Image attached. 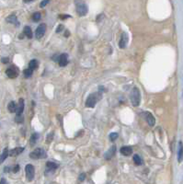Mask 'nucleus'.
Segmentation results:
<instances>
[{
  "mask_svg": "<svg viewBox=\"0 0 183 184\" xmlns=\"http://www.w3.org/2000/svg\"><path fill=\"white\" fill-rule=\"evenodd\" d=\"M6 74L9 78H15L18 75V70L15 65H12L11 67H9V68L6 70Z\"/></svg>",
  "mask_w": 183,
  "mask_h": 184,
  "instance_id": "nucleus-7",
  "label": "nucleus"
},
{
  "mask_svg": "<svg viewBox=\"0 0 183 184\" xmlns=\"http://www.w3.org/2000/svg\"><path fill=\"white\" fill-rule=\"evenodd\" d=\"M183 159V144L181 141L179 142V149H178V161L181 163Z\"/></svg>",
  "mask_w": 183,
  "mask_h": 184,
  "instance_id": "nucleus-15",
  "label": "nucleus"
},
{
  "mask_svg": "<svg viewBox=\"0 0 183 184\" xmlns=\"http://www.w3.org/2000/svg\"><path fill=\"white\" fill-rule=\"evenodd\" d=\"M121 154L123 155L125 157H128L130 155L132 154V148L131 147H122L120 150Z\"/></svg>",
  "mask_w": 183,
  "mask_h": 184,
  "instance_id": "nucleus-14",
  "label": "nucleus"
},
{
  "mask_svg": "<svg viewBox=\"0 0 183 184\" xmlns=\"http://www.w3.org/2000/svg\"><path fill=\"white\" fill-rule=\"evenodd\" d=\"M132 159H133V162L135 163V165H137V166H140V165H142V164H143L142 158H140V156H139V155H137V154L134 155Z\"/></svg>",
  "mask_w": 183,
  "mask_h": 184,
  "instance_id": "nucleus-22",
  "label": "nucleus"
},
{
  "mask_svg": "<svg viewBox=\"0 0 183 184\" xmlns=\"http://www.w3.org/2000/svg\"><path fill=\"white\" fill-rule=\"evenodd\" d=\"M128 41H129V38H128V35L127 33L123 32L122 34V37H121V40L119 42V47L121 49H124L125 47H126L127 43H128Z\"/></svg>",
  "mask_w": 183,
  "mask_h": 184,
  "instance_id": "nucleus-9",
  "label": "nucleus"
},
{
  "mask_svg": "<svg viewBox=\"0 0 183 184\" xmlns=\"http://www.w3.org/2000/svg\"><path fill=\"white\" fill-rule=\"evenodd\" d=\"M46 32V25L44 23H42L38 26V28L36 29L35 32V37L37 39H41L42 37H43V35L45 34Z\"/></svg>",
  "mask_w": 183,
  "mask_h": 184,
  "instance_id": "nucleus-6",
  "label": "nucleus"
},
{
  "mask_svg": "<svg viewBox=\"0 0 183 184\" xmlns=\"http://www.w3.org/2000/svg\"><path fill=\"white\" fill-rule=\"evenodd\" d=\"M57 167H58L57 166V164H55L53 162L49 161V162L46 163V169H47V170H49V171H54L57 169Z\"/></svg>",
  "mask_w": 183,
  "mask_h": 184,
  "instance_id": "nucleus-18",
  "label": "nucleus"
},
{
  "mask_svg": "<svg viewBox=\"0 0 183 184\" xmlns=\"http://www.w3.org/2000/svg\"><path fill=\"white\" fill-rule=\"evenodd\" d=\"M7 21L8 23H13V24H15L16 26H18V25H20V23H18V19H17V17H16L14 14L9 16V17L7 18Z\"/></svg>",
  "mask_w": 183,
  "mask_h": 184,
  "instance_id": "nucleus-17",
  "label": "nucleus"
},
{
  "mask_svg": "<svg viewBox=\"0 0 183 184\" xmlns=\"http://www.w3.org/2000/svg\"><path fill=\"white\" fill-rule=\"evenodd\" d=\"M24 35L27 36L29 39H31L33 37V33H32V31H31V27H29V26H26L24 27V32H23Z\"/></svg>",
  "mask_w": 183,
  "mask_h": 184,
  "instance_id": "nucleus-16",
  "label": "nucleus"
},
{
  "mask_svg": "<svg viewBox=\"0 0 183 184\" xmlns=\"http://www.w3.org/2000/svg\"><path fill=\"white\" fill-rule=\"evenodd\" d=\"M7 110H8L9 112H11V113L16 112V111H17V104L14 101H10V102L8 103V105H7Z\"/></svg>",
  "mask_w": 183,
  "mask_h": 184,
  "instance_id": "nucleus-19",
  "label": "nucleus"
},
{
  "mask_svg": "<svg viewBox=\"0 0 183 184\" xmlns=\"http://www.w3.org/2000/svg\"><path fill=\"white\" fill-rule=\"evenodd\" d=\"M8 153H9L8 149H7V148H5V150L3 151V153L0 155V164H2V163L6 160V158L8 157Z\"/></svg>",
  "mask_w": 183,
  "mask_h": 184,
  "instance_id": "nucleus-20",
  "label": "nucleus"
},
{
  "mask_svg": "<svg viewBox=\"0 0 183 184\" xmlns=\"http://www.w3.org/2000/svg\"><path fill=\"white\" fill-rule=\"evenodd\" d=\"M15 121L17 122H23V121H24V118H23V115H17L16 116V118H15Z\"/></svg>",
  "mask_w": 183,
  "mask_h": 184,
  "instance_id": "nucleus-27",
  "label": "nucleus"
},
{
  "mask_svg": "<svg viewBox=\"0 0 183 184\" xmlns=\"http://www.w3.org/2000/svg\"><path fill=\"white\" fill-rule=\"evenodd\" d=\"M130 99H131V102H132V106H134V107L139 106L140 101H141V94H140L139 89L136 88V87H134V88L132 89Z\"/></svg>",
  "mask_w": 183,
  "mask_h": 184,
  "instance_id": "nucleus-1",
  "label": "nucleus"
},
{
  "mask_svg": "<svg viewBox=\"0 0 183 184\" xmlns=\"http://www.w3.org/2000/svg\"><path fill=\"white\" fill-rule=\"evenodd\" d=\"M30 158L32 159H39V158H45L46 153L43 149L37 148L30 154Z\"/></svg>",
  "mask_w": 183,
  "mask_h": 184,
  "instance_id": "nucleus-3",
  "label": "nucleus"
},
{
  "mask_svg": "<svg viewBox=\"0 0 183 184\" xmlns=\"http://www.w3.org/2000/svg\"><path fill=\"white\" fill-rule=\"evenodd\" d=\"M25 172H26V178L29 181H31L34 179V175H35V169L34 167L31 164H29L25 167Z\"/></svg>",
  "mask_w": 183,
  "mask_h": 184,
  "instance_id": "nucleus-5",
  "label": "nucleus"
},
{
  "mask_svg": "<svg viewBox=\"0 0 183 184\" xmlns=\"http://www.w3.org/2000/svg\"><path fill=\"white\" fill-rule=\"evenodd\" d=\"M38 137H39V134H38V133H33V134L31 135V140H30V143H31V147H33L34 144H36Z\"/></svg>",
  "mask_w": 183,
  "mask_h": 184,
  "instance_id": "nucleus-23",
  "label": "nucleus"
},
{
  "mask_svg": "<svg viewBox=\"0 0 183 184\" xmlns=\"http://www.w3.org/2000/svg\"><path fill=\"white\" fill-rule=\"evenodd\" d=\"M23 111H24V100L20 99V100H18V105L17 106V111H16L17 115H22Z\"/></svg>",
  "mask_w": 183,
  "mask_h": 184,
  "instance_id": "nucleus-12",
  "label": "nucleus"
},
{
  "mask_svg": "<svg viewBox=\"0 0 183 184\" xmlns=\"http://www.w3.org/2000/svg\"><path fill=\"white\" fill-rule=\"evenodd\" d=\"M79 180L80 181H84L86 180V173H81L80 175H79Z\"/></svg>",
  "mask_w": 183,
  "mask_h": 184,
  "instance_id": "nucleus-29",
  "label": "nucleus"
},
{
  "mask_svg": "<svg viewBox=\"0 0 183 184\" xmlns=\"http://www.w3.org/2000/svg\"><path fill=\"white\" fill-rule=\"evenodd\" d=\"M65 36H66V37H68V36H69V32H65Z\"/></svg>",
  "mask_w": 183,
  "mask_h": 184,
  "instance_id": "nucleus-36",
  "label": "nucleus"
},
{
  "mask_svg": "<svg viewBox=\"0 0 183 184\" xmlns=\"http://www.w3.org/2000/svg\"><path fill=\"white\" fill-rule=\"evenodd\" d=\"M70 18L69 15H60V18L61 19H65V18Z\"/></svg>",
  "mask_w": 183,
  "mask_h": 184,
  "instance_id": "nucleus-34",
  "label": "nucleus"
},
{
  "mask_svg": "<svg viewBox=\"0 0 183 184\" xmlns=\"http://www.w3.org/2000/svg\"><path fill=\"white\" fill-rule=\"evenodd\" d=\"M1 62H2L3 64H7V63L9 62V59H8L7 57H5V58H2V59H1Z\"/></svg>",
  "mask_w": 183,
  "mask_h": 184,
  "instance_id": "nucleus-32",
  "label": "nucleus"
},
{
  "mask_svg": "<svg viewBox=\"0 0 183 184\" xmlns=\"http://www.w3.org/2000/svg\"><path fill=\"white\" fill-rule=\"evenodd\" d=\"M0 184H6V180H5V179H2L1 181H0Z\"/></svg>",
  "mask_w": 183,
  "mask_h": 184,
  "instance_id": "nucleus-35",
  "label": "nucleus"
},
{
  "mask_svg": "<svg viewBox=\"0 0 183 184\" xmlns=\"http://www.w3.org/2000/svg\"><path fill=\"white\" fill-rule=\"evenodd\" d=\"M53 133H51L50 134L47 135V143H51L52 140H53Z\"/></svg>",
  "mask_w": 183,
  "mask_h": 184,
  "instance_id": "nucleus-28",
  "label": "nucleus"
},
{
  "mask_svg": "<svg viewBox=\"0 0 183 184\" xmlns=\"http://www.w3.org/2000/svg\"><path fill=\"white\" fill-rule=\"evenodd\" d=\"M41 18H42V14H41L40 12L34 13V14H33V17H32L33 21H39L40 19H41Z\"/></svg>",
  "mask_w": 183,
  "mask_h": 184,
  "instance_id": "nucleus-26",
  "label": "nucleus"
},
{
  "mask_svg": "<svg viewBox=\"0 0 183 184\" xmlns=\"http://www.w3.org/2000/svg\"><path fill=\"white\" fill-rule=\"evenodd\" d=\"M144 115H146V120L147 123L150 125V126H154L155 123H156V119L153 116V114L146 111V112H144Z\"/></svg>",
  "mask_w": 183,
  "mask_h": 184,
  "instance_id": "nucleus-10",
  "label": "nucleus"
},
{
  "mask_svg": "<svg viewBox=\"0 0 183 184\" xmlns=\"http://www.w3.org/2000/svg\"><path fill=\"white\" fill-rule=\"evenodd\" d=\"M109 137H110V140L111 142H113V141H115L119 137V134H118V133H110Z\"/></svg>",
  "mask_w": 183,
  "mask_h": 184,
  "instance_id": "nucleus-25",
  "label": "nucleus"
},
{
  "mask_svg": "<svg viewBox=\"0 0 183 184\" xmlns=\"http://www.w3.org/2000/svg\"><path fill=\"white\" fill-rule=\"evenodd\" d=\"M89 11V7L88 5L85 4L84 2H79V3H76V12L81 17L86 16V13Z\"/></svg>",
  "mask_w": 183,
  "mask_h": 184,
  "instance_id": "nucleus-4",
  "label": "nucleus"
},
{
  "mask_svg": "<svg viewBox=\"0 0 183 184\" xmlns=\"http://www.w3.org/2000/svg\"><path fill=\"white\" fill-rule=\"evenodd\" d=\"M116 154V146H112L107 152L104 154V158L106 160H111Z\"/></svg>",
  "mask_w": 183,
  "mask_h": 184,
  "instance_id": "nucleus-8",
  "label": "nucleus"
},
{
  "mask_svg": "<svg viewBox=\"0 0 183 184\" xmlns=\"http://www.w3.org/2000/svg\"><path fill=\"white\" fill-rule=\"evenodd\" d=\"M18 170H20V165H16L14 168H13V172H18Z\"/></svg>",
  "mask_w": 183,
  "mask_h": 184,
  "instance_id": "nucleus-33",
  "label": "nucleus"
},
{
  "mask_svg": "<svg viewBox=\"0 0 183 184\" xmlns=\"http://www.w3.org/2000/svg\"><path fill=\"white\" fill-rule=\"evenodd\" d=\"M29 68L31 69V70H34V69H37L38 66H39V63H38L37 60H31L30 63H29Z\"/></svg>",
  "mask_w": 183,
  "mask_h": 184,
  "instance_id": "nucleus-21",
  "label": "nucleus"
},
{
  "mask_svg": "<svg viewBox=\"0 0 183 184\" xmlns=\"http://www.w3.org/2000/svg\"><path fill=\"white\" fill-rule=\"evenodd\" d=\"M58 63H59V65L62 66V67L65 66L67 64H68V57H67L66 54H63L59 56Z\"/></svg>",
  "mask_w": 183,
  "mask_h": 184,
  "instance_id": "nucleus-11",
  "label": "nucleus"
},
{
  "mask_svg": "<svg viewBox=\"0 0 183 184\" xmlns=\"http://www.w3.org/2000/svg\"><path fill=\"white\" fill-rule=\"evenodd\" d=\"M23 150H24V147H16V148H14V149L9 151L8 156H10V157H17V156H18V155H20V153H22Z\"/></svg>",
  "mask_w": 183,
  "mask_h": 184,
  "instance_id": "nucleus-13",
  "label": "nucleus"
},
{
  "mask_svg": "<svg viewBox=\"0 0 183 184\" xmlns=\"http://www.w3.org/2000/svg\"><path fill=\"white\" fill-rule=\"evenodd\" d=\"M32 73H33V70L30 69V68H28V69H25L23 74H24V76L27 77V78H29V77H31L32 76Z\"/></svg>",
  "mask_w": 183,
  "mask_h": 184,
  "instance_id": "nucleus-24",
  "label": "nucleus"
},
{
  "mask_svg": "<svg viewBox=\"0 0 183 184\" xmlns=\"http://www.w3.org/2000/svg\"><path fill=\"white\" fill-rule=\"evenodd\" d=\"M47 4H49V0H45V1H42V2L40 4V6H41V7H44Z\"/></svg>",
  "mask_w": 183,
  "mask_h": 184,
  "instance_id": "nucleus-30",
  "label": "nucleus"
},
{
  "mask_svg": "<svg viewBox=\"0 0 183 184\" xmlns=\"http://www.w3.org/2000/svg\"><path fill=\"white\" fill-rule=\"evenodd\" d=\"M97 95L98 94H91L89 96L88 100H86V107H88V108H94L95 107L97 101L100 99H101V96L97 97Z\"/></svg>",
  "mask_w": 183,
  "mask_h": 184,
  "instance_id": "nucleus-2",
  "label": "nucleus"
},
{
  "mask_svg": "<svg viewBox=\"0 0 183 184\" xmlns=\"http://www.w3.org/2000/svg\"><path fill=\"white\" fill-rule=\"evenodd\" d=\"M63 30H64V25H59L58 28H57V30H56V32H61Z\"/></svg>",
  "mask_w": 183,
  "mask_h": 184,
  "instance_id": "nucleus-31",
  "label": "nucleus"
}]
</instances>
